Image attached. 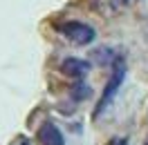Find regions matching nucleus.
<instances>
[{"label":"nucleus","mask_w":148,"mask_h":145,"mask_svg":"<svg viewBox=\"0 0 148 145\" xmlns=\"http://www.w3.org/2000/svg\"><path fill=\"white\" fill-rule=\"evenodd\" d=\"M146 145H148V143H146Z\"/></svg>","instance_id":"nucleus-8"},{"label":"nucleus","mask_w":148,"mask_h":145,"mask_svg":"<svg viewBox=\"0 0 148 145\" xmlns=\"http://www.w3.org/2000/svg\"><path fill=\"white\" fill-rule=\"evenodd\" d=\"M123 76H126V65H123V60H119V58H117V60H114V65H112V76H110V81H108L106 89H103L101 100H99V105H97V109H94V116H99L103 109L112 103L114 94L119 91L121 83H123Z\"/></svg>","instance_id":"nucleus-1"},{"label":"nucleus","mask_w":148,"mask_h":145,"mask_svg":"<svg viewBox=\"0 0 148 145\" xmlns=\"http://www.w3.org/2000/svg\"><path fill=\"white\" fill-rule=\"evenodd\" d=\"M130 2H135V0H110V7L112 9H121V7H126Z\"/></svg>","instance_id":"nucleus-6"},{"label":"nucleus","mask_w":148,"mask_h":145,"mask_svg":"<svg viewBox=\"0 0 148 145\" xmlns=\"http://www.w3.org/2000/svg\"><path fill=\"white\" fill-rule=\"evenodd\" d=\"M61 34L65 38H70L76 45H90L94 38H97V31H94L90 25L85 22H79V20H70V22H63L61 25Z\"/></svg>","instance_id":"nucleus-2"},{"label":"nucleus","mask_w":148,"mask_h":145,"mask_svg":"<svg viewBox=\"0 0 148 145\" xmlns=\"http://www.w3.org/2000/svg\"><path fill=\"white\" fill-rule=\"evenodd\" d=\"M61 72L70 78H83L85 74L90 72V63L81 60V58H65L61 65Z\"/></svg>","instance_id":"nucleus-3"},{"label":"nucleus","mask_w":148,"mask_h":145,"mask_svg":"<svg viewBox=\"0 0 148 145\" xmlns=\"http://www.w3.org/2000/svg\"><path fill=\"white\" fill-rule=\"evenodd\" d=\"M23 145H29V143H23Z\"/></svg>","instance_id":"nucleus-7"},{"label":"nucleus","mask_w":148,"mask_h":145,"mask_svg":"<svg viewBox=\"0 0 148 145\" xmlns=\"http://www.w3.org/2000/svg\"><path fill=\"white\" fill-rule=\"evenodd\" d=\"M38 141L43 145H65V138L61 134V129L52 123H45V125H40L38 129Z\"/></svg>","instance_id":"nucleus-4"},{"label":"nucleus","mask_w":148,"mask_h":145,"mask_svg":"<svg viewBox=\"0 0 148 145\" xmlns=\"http://www.w3.org/2000/svg\"><path fill=\"white\" fill-rule=\"evenodd\" d=\"M70 94H72V98H74V100H85V98H90L92 89H90V85H88V83L79 81V83H74V85H72Z\"/></svg>","instance_id":"nucleus-5"}]
</instances>
